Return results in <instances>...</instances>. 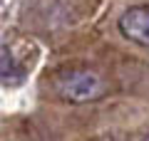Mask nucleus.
<instances>
[{"label": "nucleus", "mask_w": 149, "mask_h": 141, "mask_svg": "<svg viewBox=\"0 0 149 141\" xmlns=\"http://www.w3.org/2000/svg\"><path fill=\"white\" fill-rule=\"evenodd\" d=\"M107 92V82L100 72L87 67H70L55 77V94L70 104H87L102 99Z\"/></svg>", "instance_id": "obj_1"}, {"label": "nucleus", "mask_w": 149, "mask_h": 141, "mask_svg": "<svg viewBox=\"0 0 149 141\" xmlns=\"http://www.w3.org/2000/svg\"><path fill=\"white\" fill-rule=\"evenodd\" d=\"M144 141H149V136H147V139H144Z\"/></svg>", "instance_id": "obj_4"}, {"label": "nucleus", "mask_w": 149, "mask_h": 141, "mask_svg": "<svg viewBox=\"0 0 149 141\" xmlns=\"http://www.w3.org/2000/svg\"><path fill=\"white\" fill-rule=\"evenodd\" d=\"M22 74H25V69L15 62V57L5 47H0V82L3 84H20Z\"/></svg>", "instance_id": "obj_3"}, {"label": "nucleus", "mask_w": 149, "mask_h": 141, "mask_svg": "<svg viewBox=\"0 0 149 141\" xmlns=\"http://www.w3.org/2000/svg\"><path fill=\"white\" fill-rule=\"evenodd\" d=\"M119 32L134 45L149 47V8L137 5L124 10L119 17Z\"/></svg>", "instance_id": "obj_2"}]
</instances>
